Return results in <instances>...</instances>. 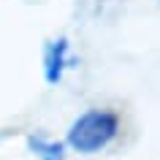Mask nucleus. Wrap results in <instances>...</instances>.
I'll list each match as a JSON object with an SVG mask.
<instances>
[{
  "label": "nucleus",
  "mask_w": 160,
  "mask_h": 160,
  "mask_svg": "<svg viewBox=\"0 0 160 160\" xmlns=\"http://www.w3.org/2000/svg\"><path fill=\"white\" fill-rule=\"evenodd\" d=\"M30 149L38 160H62V144L43 141V138H30Z\"/></svg>",
  "instance_id": "nucleus-3"
},
{
  "label": "nucleus",
  "mask_w": 160,
  "mask_h": 160,
  "mask_svg": "<svg viewBox=\"0 0 160 160\" xmlns=\"http://www.w3.org/2000/svg\"><path fill=\"white\" fill-rule=\"evenodd\" d=\"M65 62H68V43L65 38L60 41H52L46 46V54H43V73H46V82L49 84H57L62 71H65Z\"/></svg>",
  "instance_id": "nucleus-2"
},
{
  "label": "nucleus",
  "mask_w": 160,
  "mask_h": 160,
  "mask_svg": "<svg viewBox=\"0 0 160 160\" xmlns=\"http://www.w3.org/2000/svg\"><path fill=\"white\" fill-rule=\"evenodd\" d=\"M117 130H119V119L114 111L106 109L84 111L68 130V147L82 155H92V152H101L103 147H109Z\"/></svg>",
  "instance_id": "nucleus-1"
}]
</instances>
